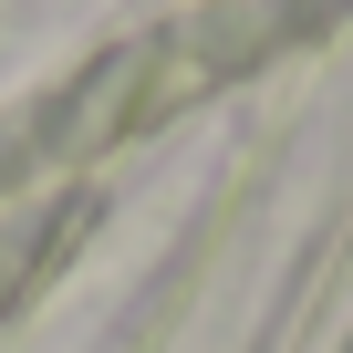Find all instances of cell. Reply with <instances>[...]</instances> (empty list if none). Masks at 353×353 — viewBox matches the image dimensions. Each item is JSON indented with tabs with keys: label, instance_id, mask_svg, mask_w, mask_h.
<instances>
[]
</instances>
